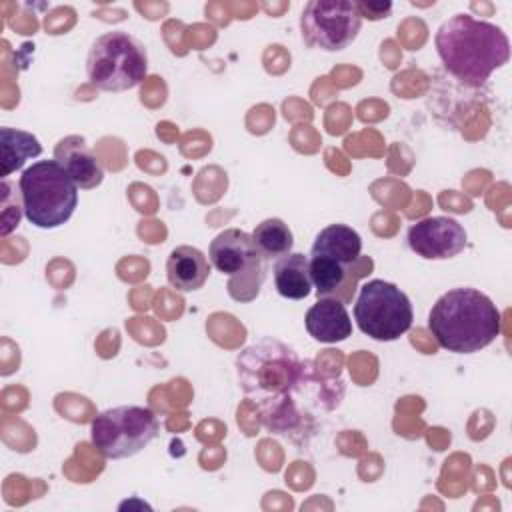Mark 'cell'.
Instances as JSON below:
<instances>
[{
    "instance_id": "6da1fadb",
    "label": "cell",
    "mask_w": 512,
    "mask_h": 512,
    "mask_svg": "<svg viewBox=\"0 0 512 512\" xmlns=\"http://www.w3.org/2000/svg\"><path fill=\"white\" fill-rule=\"evenodd\" d=\"M434 44L446 72L470 88L482 86L510 58L504 30L472 14H454L442 22Z\"/></svg>"
},
{
    "instance_id": "7a4b0ae2",
    "label": "cell",
    "mask_w": 512,
    "mask_h": 512,
    "mask_svg": "<svg viewBox=\"0 0 512 512\" xmlns=\"http://www.w3.org/2000/svg\"><path fill=\"white\" fill-rule=\"evenodd\" d=\"M428 328L444 350L472 354L496 340L500 312L484 292L452 288L434 302L428 314Z\"/></svg>"
},
{
    "instance_id": "3957f363",
    "label": "cell",
    "mask_w": 512,
    "mask_h": 512,
    "mask_svg": "<svg viewBox=\"0 0 512 512\" xmlns=\"http://www.w3.org/2000/svg\"><path fill=\"white\" fill-rule=\"evenodd\" d=\"M312 364L280 340L264 338L244 348L236 358L238 382L244 394L262 404L292 396L312 376Z\"/></svg>"
},
{
    "instance_id": "277c9868",
    "label": "cell",
    "mask_w": 512,
    "mask_h": 512,
    "mask_svg": "<svg viewBox=\"0 0 512 512\" xmlns=\"http://www.w3.org/2000/svg\"><path fill=\"white\" fill-rule=\"evenodd\" d=\"M18 188L26 220L42 230L60 228L78 206V186L54 158L30 164Z\"/></svg>"
},
{
    "instance_id": "5b68a950",
    "label": "cell",
    "mask_w": 512,
    "mask_h": 512,
    "mask_svg": "<svg viewBox=\"0 0 512 512\" xmlns=\"http://www.w3.org/2000/svg\"><path fill=\"white\" fill-rule=\"evenodd\" d=\"M146 72L148 52L144 44L124 30H112L98 36L88 50L86 74L98 90H130L144 80Z\"/></svg>"
},
{
    "instance_id": "8992f818",
    "label": "cell",
    "mask_w": 512,
    "mask_h": 512,
    "mask_svg": "<svg viewBox=\"0 0 512 512\" xmlns=\"http://www.w3.org/2000/svg\"><path fill=\"white\" fill-rule=\"evenodd\" d=\"M158 430V418L150 408L124 404L102 410L92 420L90 440L104 458L122 460L142 452L158 436Z\"/></svg>"
},
{
    "instance_id": "52a82bcc",
    "label": "cell",
    "mask_w": 512,
    "mask_h": 512,
    "mask_svg": "<svg viewBox=\"0 0 512 512\" xmlns=\"http://www.w3.org/2000/svg\"><path fill=\"white\" fill-rule=\"evenodd\" d=\"M354 320L362 334L378 342H392L406 334L414 320L412 302L396 284L368 280L360 286Z\"/></svg>"
},
{
    "instance_id": "ba28073f",
    "label": "cell",
    "mask_w": 512,
    "mask_h": 512,
    "mask_svg": "<svg viewBox=\"0 0 512 512\" xmlns=\"http://www.w3.org/2000/svg\"><path fill=\"white\" fill-rule=\"evenodd\" d=\"M362 26L356 2L350 0H312L300 16L302 40L310 48L336 52L348 48Z\"/></svg>"
},
{
    "instance_id": "9c48e42d",
    "label": "cell",
    "mask_w": 512,
    "mask_h": 512,
    "mask_svg": "<svg viewBox=\"0 0 512 512\" xmlns=\"http://www.w3.org/2000/svg\"><path fill=\"white\" fill-rule=\"evenodd\" d=\"M408 246L426 260H448L466 246L464 226L450 216H428L408 228Z\"/></svg>"
},
{
    "instance_id": "30bf717a",
    "label": "cell",
    "mask_w": 512,
    "mask_h": 512,
    "mask_svg": "<svg viewBox=\"0 0 512 512\" xmlns=\"http://www.w3.org/2000/svg\"><path fill=\"white\" fill-rule=\"evenodd\" d=\"M208 258L210 264L222 272L228 274L230 278H240L262 264V256L252 240V234L238 230V228H228L220 232L208 248Z\"/></svg>"
},
{
    "instance_id": "8fae6325",
    "label": "cell",
    "mask_w": 512,
    "mask_h": 512,
    "mask_svg": "<svg viewBox=\"0 0 512 512\" xmlns=\"http://www.w3.org/2000/svg\"><path fill=\"white\" fill-rule=\"evenodd\" d=\"M54 160L82 190L96 188L104 180V168L82 136L62 138L54 148Z\"/></svg>"
},
{
    "instance_id": "7c38bea8",
    "label": "cell",
    "mask_w": 512,
    "mask_h": 512,
    "mask_svg": "<svg viewBox=\"0 0 512 512\" xmlns=\"http://www.w3.org/2000/svg\"><path fill=\"white\" fill-rule=\"evenodd\" d=\"M308 334L324 344H336L352 334V320L346 306L336 298H318L304 316Z\"/></svg>"
},
{
    "instance_id": "4fadbf2b",
    "label": "cell",
    "mask_w": 512,
    "mask_h": 512,
    "mask_svg": "<svg viewBox=\"0 0 512 512\" xmlns=\"http://www.w3.org/2000/svg\"><path fill=\"white\" fill-rule=\"evenodd\" d=\"M210 274V262L194 246H176L166 260V278L178 292H194L204 286Z\"/></svg>"
},
{
    "instance_id": "5bb4252c",
    "label": "cell",
    "mask_w": 512,
    "mask_h": 512,
    "mask_svg": "<svg viewBox=\"0 0 512 512\" xmlns=\"http://www.w3.org/2000/svg\"><path fill=\"white\" fill-rule=\"evenodd\" d=\"M360 252L362 238L354 228L346 224H330L316 234L310 256H324L348 266L358 260Z\"/></svg>"
},
{
    "instance_id": "9a60e30c",
    "label": "cell",
    "mask_w": 512,
    "mask_h": 512,
    "mask_svg": "<svg viewBox=\"0 0 512 512\" xmlns=\"http://www.w3.org/2000/svg\"><path fill=\"white\" fill-rule=\"evenodd\" d=\"M274 286L282 298L302 300L312 292L308 256L288 252L274 262Z\"/></svg>"
},
{
    "instance_id": "2e32d148",
    "label": "cell",
    "mask_w": 512,
    "mask_h": 512,
    "mask_svg": "<svg viewBox=\"0 0 512 512\" xmlns=\"http://www.w3.org/2000/svg\"><path fill=\"white\" fill-rule=\"evenodd\" d=\"M0 150H2L0 176L2 180H6L12 172L20 170L26 164V160L40 156L42 144L34 134L26 130L4 126L0 128Z\"/></svg>"
},
{
    "instance_id": "e0dca14e",
    "label": "cell",
    "mask_w": 512,
    "mask_h": 512,
    "mask_svg": "<svg viewBox=\"0 0 512 512\" xmlns=\"http://www.w3.org/2000/svg\"><path fill=\"white\" fill-rule=\"evenodd\" d=\"M252 240L264 260H278L288 254L294 246V236L288 224L280 218H266L262 220L254 232Z\"/></svg>"
},
{
    "instance_id": "ac0fdd59",
    "label": "cell",
    "mask_w": 512,
    "mask_h": 512,
    "mask_svg": "<svg viewBox=\"0 0 512 512\" xmlns=\"http://www.w3.org/2000/svg\"><path fill=\"white\" fill-rule=\"evenodd\" d=\"M308 266L312 286L316 288V294L320 298L336 292L346 280V266L336 260L324 256H308Z\"/></svg>"
},
{
    "instance_id": "d6986e66",
    "label": "cell",
    "mask_w": 512,
    "mask_h": 512,
    "mask_svg": "<svg viewBox=\"0 0 512 512\" xmlns=\"http://www.w3.org/2000/svg\"><path fill=\"white\" fill-rule=\"evenodd\" d=\"M4 190V196H2V226H0V234L2 236H8L20 222V216L24 212L22 206H12L10 204V196H8V190L2 186Z\"/></svg>"
},
{
    "instance_id": "ffe728a7",
    "label": "cell",
    "mask_w": 512,
    "mask_h": 512,
    "mask_svg": "<svg viewBox=\"0 0 512 512\" xmlns=\"http://www.w3.org/2000/svg\"><path fill=\"white\" fill-rule=\"evenodd\" d=\"M356 8L360 12L362 18H370V20H380L386 18L392 12V4L390 2H380V4H372V2H356Z\"/></svg>"
}]
</instances>
